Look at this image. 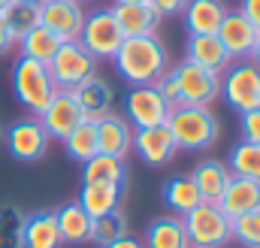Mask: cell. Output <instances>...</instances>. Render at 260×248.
<instances>
[{
  "mask_svg": "<svg viewBox=\"0 0 260 248\" xmlns=\"http://www.w3.org/2000/svg\"><path fill=\"white\" fill-rule=\"evenodd\" d=\"M124 109H127V118L136 127H154V124H167L173 106L160 97V91L154 85H133L127 91V100H124Z\"/></svg>",
  "mask_w": 260,
  "mask_h": 248,
  "instance_id": "9c48e42d",
  "label": "cell"
},
{
  "mask_svg": "<svg viewBox=\"0 0 260 248\" xmlns=\"http://www.w3.org/2000/svg\"><path fill=\"white\" fill-rule=\"evenodd\" d=\"M37 118L43 124V130L49 133V139H64L76 124L85 121V115H82V109H79L73 91H61V88L55 91V97L49 100V106H46Z\"/></svg>",
  "mask_w": 260,
  "mask_h": 248,
  "instance_id": "5bb4252c",
  "label": "cell"
},
{
  "mask_svg": "<svg viewBox=\"0 0 260 248\" xmlns=\"http://www.w3.org/2000/svg\"><path fill=\"white\" fill-rule=\"evenodd\" d=\"M79 206L91 218H103V215L121 209V185H85Z\"/></svg>",
  "mask_w": 260,
  "mask_h": 248,
  "instance_id": "4316f807",
  "label": "cell"
},
{
  "mask_svg": "<svg viewBox=\"0 0 260 248\" xmlns=\"http://www.w3.org/2000/svg\"><path fill=\"white\" fill-rule=\"evenodd\" d=\"M55 221H58V230H61V239L64 242L82 245V242L91 239V215L79 203H64L55 212Z\"/></svg>",
  "mask_w": 260,
  "mask_h": 248,
  "instance_id": "484cf974",
  "label": "cell"
},
{
  "mask_svg": "<svg viewBox=\"0 0 260 248\" xmlns=\"http://www.w3.org/2000/svg\"><path fill=\"white\" fill-rule=\"evenodd\" d=\"M173 76H176V85H179L182 106H209L212 100L221 97V76L197 67L188 58L179 67H173Z\"/></svg>",
  "mask_w": 260,
  "mask_h": 248,
  "instance_id": "ba28073f",
  "label": "cell"
},
{
  "mask_svg": "<svg viewBox=\"0 0 260 248\" xmlns=\"http://www.w3.org/2000/svg\"><path fill=\"white\" fill-rule=\"evenodd\" d=\"M233 239L242 248H260V209L233 218Z\"/></svg>",
  "mask_w": 260,
  "mask_h": 248,
  "instance_id": "836d02e7",
  "label": "cell"
},
{
  "mask_svg": "<svg viewBox=\"0 0 260 248\" xmlns=\"http://www.w3.org/2000/svg\"><path fill=\"white\" fill-rule=\"evenodd\" d=\"M27 3H37V6H40V3H46V0H27Z\"/></svg>",
  "mask_w": 260,
  "mask_h": 248,
  "instance_id": "f6af8a7d",
  "label": "cell"
},
{
  "mask_svg": "<svg viewBox=\"0 0 260 248\" xmlns=\"http://www.w3.org/2000/svg\"><path fill=\"white\" fill-rule=\"evenodd\" d=\"M251 61L260 67V34H257V43H254V49H251Z\"/></svg>",
  "mask_w": 260,
  "mask_h": 248,
  "instance_id": "60d3db41",
  "label": "cell"
},
{
  "mask_svg": "<svg viewBox=\"0 0 260 248\" xmlns=\"http://www.w3.org/2000/svg\"><path fill=\"white\" fill-rule=\"evenodd\" d=\"M164 203H167L170 215H179V218H185L191 209H197V206L203 203V197H200V191H197L191 173H188V176H173V179H167V185H164Z\"/></svg>",
  "mask_w": 260,
  "mask_h": 248,
  "instance_id": "d4e9b609",
  "label": "cell"
},
{
  "mask_svg": "<svg viewBox=\"0 0 260 248\" xmlns=\"http://www.w3.org/2000/svg\"><path fill=\"white\" fill-rule=\"evenodd\" d=\"M227 6L221 0H188L182 9L188 34H218V24L224 18Z\"/></svg>",
  "mask_w": 260,
  "mask_h": 248,
  "instance_id": "7402d4cb",
  "label": "cell"
},
{
  "mask_svg": "<svg viewBox=\"0 0 260 248\" xmlns=\"http://www.w3.org/2000/svg\"><path fill=\"white\" fill-rule=\"evenodd\" d=\"M79 43H82L94 58L112 61L115 52H118L121 43H124V34H121V27H118V21H115L112 9H94L91 15H85Z\"/></svg>",
  "mask_w": 260,
  "mask_h": 248,
  "instance_id": "52a82bcc",
  "label": "cell"
},
{
  "mask_svg": "<svg viewBox=\"0 0 260 248\" xmlns=\"http://www.w3.org/2000/svg\"><path fill=\"white\" fill-rule=\"evenodd\" d=\"M15 46H18V52H21L24 58L40 61V64H49L52 58H55V52L61 49V40H58L49 27L37 24V27H34V30H27Z\"/></svg>",
  "mask_w": 260,
  "mask_h": 248,
  "instance_id": "83f0119b",
  "label": "cell"
},
{
  "mask_svg": "<svg viewBox=\"0 0 260 248\" xmlns=\"http://www.w3.org/2000/svg\"><path fill=\"white\" fill-rule=\"evenodd\" d=\"M15 46V40H12V34H9V27L3 24V18H0V55H6L9 49Z\"/></svg>",
  "mask_w": 260,
  "mask_h": 248,
  "instance_id": "ab89813d",
  "label": "cell"
},
{
  "mask_svg": "<svg viewBox=\"0 0 260 248\" xmlns=\"http://www.w3.org/2000/svg\"><path fill=\"white\" fill-rule=\"evenodd\" d=\"M82 182L85 185H121L127 182V167L124 158H112V154H94L91 161L82 164Z\"/></svg>",
  "mask_w": 260,
  "mask_h": 248,
  "instance_id": "cb8c5ba5",
  "label": "cell"
},
{
  "mask_svg": "<svg viewBox=\"0 0 260 248\" xmlns=\"http://www.w3.org/2000/svg\"><path fill=\"white\" fill-rule=\"evenodd\" d=\"M221 97L236 109L239 115L260 106V67L251 58L227 67V76L221 79Z\"/></svg>",
  "mask_w": 260,
  "mask_h": 248,
  "instance_id": "5b68a950",
  "label": "cell"
},
{
  "mask_svg": "<svg viewBox=\"0 0 260 248\" xmlns=\"http://www.w3.org/2000/svg\"><path fill=\"white\" fill-rule=\"evenodd\" d=\"M239 127H242V139L248 142H260V106L257 109H248L239 115Z\"/></svg>",
  "mask_w": 260,
  "mask_h": 248,
  "instance_id": "d590c367",
  "label": "cell"
},
{
  "mask_svg": "<svg viewBox=\"0 0 260 248\" xmlns=\"http://www.w3.org/2000/svg\"><path fill=\"white\" fill-rule=\"evenodd\" d=\"M167 127L176 139L179 148L200 151V148H212L218 142V118L209 106H173Z\"/></svg>",
  "mask_w": 260,
  "mask_h": 248,
  "instance_id": "7a4b0ae2",
  "label": "cell"
},
{
  "mask_svg": "<svg viewBox=\"0 0 260 248\" xmlns=\"http://www.w3.org/2000/svg\"><path fill=\"white\" fill-rule=\"evenodd\" d=\"M3 136H6V130H3V124H0V142H3Z\"/></svg>",
  "mask_w": 260,
  "mask_h": 248,
  "instance_id": "ee69618b",
  "label": "cell"
},
{
  "mask_svg": "<svg viewBox=\"0 0 260 248\" xmlns=\"http://www.w3.org/2000/svg\"><path fill=\"white\" fill-rule=\"evenodd\" d=\"M257 27L239 12V9H227L221 24H218V40L224 43V49L230 52L233 61H245L251 58V49L257 43Z\"/></svg>",
  "mask_w": 260,
  "mask_h": 248,
  "instance_id": "4fadbf2b",
  "label": "cell"
},
{
  "mask_svg": "<svg viewBox=\"0 0 260 248\" xmlns=\"http://www.w3.org/2000/svg\"><path fill=\"white\" fill-rule=\"evenodd\" d=\"M130 148H133L148 167H167V164L176 158V151H179V145H176V139H173V133H170L167 124L136 127Z\"/></svg>",
  "mask_w": 260,
  "mask_h": 248,
  "instance_id": "7c38bea8",
  "label": "cell"
},
{
  "mask_svg": "<svg viewBox=\"0 0 260 248\" xmlns=\"http://www.w3.org/2000/svg\"><path fill=\"white\" fill-rule=\"evenodd\" d=\"M9 3H12V0H0V15H3V9H6Z\"/></svg>",
  "mask_w": 260,
  "mask_h": 248,
  "instance_id": "b9f144b4",
  "label": "cell"
},
{
  "mask_svg": "<svg viewBox=\"0 0 260 248\" xmlns=\"http://www.w3.org/2000/svg\"><path fill=\"white\" fill-rule=\"evenodd\" d=\"M24 215L15 206H0V248H24Z\"/></svg>",
  "mask_w": 260,
  "mask_h": 248,
  "instance_id": "d6a6232c",
  "label": "cell"
},
{
  "mask_svg": "<svg viewBox=\"0 0 260 248\" xmlns=\"http://www.w3.org/2000/svg\"><path fill=\"white\" fill-rule=\"evenodd\" d=\"M3 139H6V145H9V154H12L15 161H24V164L40 161V158L46 154V148H49V133L43 130V124H40L37 115L15 121Z\"/></svg>",
  "mask_w": 260,
  "mask_h": 248,
  "instance_id": "8fae6325",
  "label": "cell"
},
{
  "mask_svg": "<svg viewBox=\"0 0 260 248\" xmlns=\"http://www.w3.org/2000/svg\"><path fill=\"white\" fill-rule=\"evenodd\" d=\"M64 148H67V154L76 161V164H85V161H91L100 148H97V124L94 121H79L70 133H67L64 139Z\"/></svg>",
  "mask_w": 260,
  "mask_h": 248,
  "instance_id": "f1b7e54d",
  "label": "cell"
},
{
  "mask_svg": "<svg viewBox=\"0 0 260 248\" xmlns=\"http://www.w3.org/2000/svg\"><path fill=\"white\" fill-rule=\"evenodd\" d=\"M160 18H170V15H182V9H185V3L188 0H145Z\"/></svg>",
  "mask_w": 260,
  "mask_h": 248,
  "instance_id": "8d00e7d4",
  "label": "cell"
},
{
  "mask_svg": "<svg viewBox=\"0 0 260 248\" xmlns=\"http://www.w3.org/2000/svg\"><path fill=\"white\" fill-rule=\"evenodd\" d=\"M191 179H194L203 203H218L227 182L233 179V173H230V167L224 161H200L191 170Z\"/></svg>",
  "mask_w": 260,
  "mask_h": 248,
  "instance_id": "44dd1931",
  "label": "cell"
},
{
  "mask_svg": "<svg viewBox=\"0 0 260 248\" xmlns=\"http://www.w3.org/2000/svg\"><path fill=\"white\" fill-rule=\"evenodd\" d=\"M24 248H61V230L55 221V212H37V215H24V230H21Z\"/></svg>",
  "mask_w": 260,
  "mask_h": 248,
  "instance_id": "603a6c76",
  "label": "cell"
},
{
  "mask_svg": "<svg viewBox=\"0 0 260 248\" xmlns=\"http://www.w3.org/2000/svg\"><path fill=\"white\" fill-rule=\"evenodd\" d=\"M191 248H194V245H191Z\"/></svg>",
  "mask_w": 260,
  "mask_h": 248,
  "instance_id": "7dc6e473",
  "label": "cell"
},
{
  "mask_svg": "<svg viewBox=\"0 0 260 248\" xmlns=\"http://www.w3.org/2000/svg\"><path fill=\"white\" fill-rule=\"evenodd\" d=\"M188 61H194L197 67L209 70V73H227V67L233 64L230 52L224 49V43L218 40V34H188Z\"/></svg>",
  "mask_w": 260,
  "mask_h": 248,
  "instance_id": "2e32d148",
  "label": "cell"
},
{
  "mask_svg": "<svg viewBox=\"0 0 260 248\" xmlns=\"http://www.w3.org/2000/svg\"><path fill=\"white\" fill-rule=\"evenodd\" d=\"M76 3H88V0H76Z\"/></svg>",
  "mask_w": 260,
  "mask_h": 248,
  "instance_id": "bcb514c9",
  "label": "cell"
},
{
  "mask_svg": "<svg viewBox=\"0 0 260 248\" xmlns=\"http://www.w3.org/2000/svg\"><path fill=\"white\" fill-rule=\"evenodd\" d=\"M124 233H127V218H124L121 209H115L103 218H91V239L88 242H97L103 248L109 242H115V239H121Z\"/></svg>",
  "mask_w": 260,
  "mask_h": 248,
  "instance_id": "1f68e13d",
  "label": "cell"
},
{
  "mask_svg": "<svg viewBox=\"0 0 260 248\" xmlns=\"http://www.w3.org/2000/svg\"><path fill=\"white\" fill-rule=\"evenodd\" d=\"M145 248H191L188 239V230H185V221L179 215H160L148 224L145 230Z\"/></svg>",
  "mask_w": 260,
  "mask_h": 248,
  "instance_id": "ffe728a7",
  "label": "cell"
},
{
  "mask_svg": "<svg viewBox=\"0 0 260 248\" xmlns=\"http://www.w3.org/2000/svg\"><path fill=\"white\" fill-rule=\"evenodd\" d=\"M112 61H115V70L130 85H151V82H157V76L167 73L170 55H167L164 43L154 34H148V37H124V43Z\"/></svg>",
  "mask_w": 260,
  "mask_h": 248,
  "instance_id": "6da1fadb",
  "label": "cell"
},
{
  "mask_svg": "<svg viewBox=\"0 0 260 248\" xmlns=\"http://www.w3.org/2000/svg\"><path fill=\"white\" fill-rule=\"evenodd\" d=\"M3 24L9 27V34H12V40L18 43L27 30H34L37 24H40V6L37 3H27V0H12L6 9H3Z\"/></svg>",
  "mask_w": 260,
  "mask_h": 248,
  "instance_id": "f546056e",
  "label": "cell"
},
{
  "mask_svg": "<svg viewBox=\"0 0 260 248\" xmlns=\"http://www.w3.org/2000/svg\"><path fill=\"white\" fill-rule=\"evenodd\" d=\"M157 91H160V97L170 103V106H182V97H179V85H176V76H173V70H167L164 76H157V82H151Z\"/></svg>",
  "mask_w": 260,
  "mask_h": 248,
  "instance_id": "e575fe53",
  "label": "cell"
},
{
  "mask_svg": "<svg viewBox=\"0 0 260 248\" xmlns=\"http://www.w3.org/2000/svg\"><path fill=\"white\" fill-rule=\"evenodd\" d=\"M227 167L233 176H245V179H257L260 182V142H236L230 148V158H227Z\"/></svg>",
  "mask_w": 260,
  "mask_h": 248,
  "instance_id": "4dcf8cb0",
  "label": "cell"
},
{
  "mask_svg": "<svg viewBox=\"0 0 260 248\" xmlns=\"http://www.w3.org/2000/svg\"><path fill=\"white\" fill-rule=\"evenodd\" d=\"M40 24L49 27L61 43H73L82 34L85 9L76 0H46L40 3Z\"/></svg>",
  "mask_w": 260,
  "mask_h": 248,
  "instance_id": "30bf717a",
  "label": "cell"
},
{
  "mask_svg": "<svg viewBox=\"0 0 260 248\" xmlns=\"http://www.w3.org/2000/svg\"><path fill=\"white\" fill-rule=\"evenodd\" d=\"M49 73H52V82L61 88V91H73L76 85H82L85 79H91L97 73V58L79 43H61V49L55 52V58L49 61Z\"/></svg>",
  "mask_w": 260,
  "mask_h": 248,
  "instance_id": "8992f818",
  "label": "cell"
},
{
  "mask_svg": "<svg viewBox=\"0 0 260 248\" xmlns=\"http://www.w3.org/2000/svg\"><path fill=\"white\" fill-rule=\"evenodd\" d=\"M118 3H145V0H118Z\"/></svg>",
  "mask_w": 260,
  "mask_h": 248,
  "instance_id": "7bdbcfd3",
  "label": "cell"
},
{
  "mask_svg": "<svg viewBox=\"0 0 260 248\" xmlns=\"http://www.w3.org/2000/svg\"><path fill=\"white\" fill-rule=\"evenodd\" d=\"M73 97L82 109V115L88 121H100L106 115H112V106H115V91L106 79H100L97 73L91 79H85L82 85L73 88Z\"/></svg>",
  "mask_w": 260,
  "mask_h": 248,
  "instance_id": "9a60e30c",
  "label": "cell"
},
{
  "mask_svg": "<svg viewBox=\"0 0 260 248\" xmlns=\"http://www.w3.org/2000/svg\"><path fill=\"white\" fill-rule=\"evenodd\" d=\"M103 248H145V245H142V239H136V236L124 233L121 239H115V242H109V245H103Z\"/></svg>",
  "mask_w": 260,
  "mask_h": 248,
  "instance_id": "f35d334b",
  "label": "cell"
},
{
  "mask_svg": "<svg viewBox=\"0 0 260 248\" xmlns=\"http://www.w3.org/2000/svg\"><path fill=\"white\" fill-rule=\"evenodd\" d=\"M97 124V148L100 154H112V158H124L133 145V127L121 115H106Z\"/></svg>",
  "mask_w": 260,
  "mask_h": 248,
  "instance_id": "d6986e66",
  "label": "cell"
},
{
  "mask_svg": "<svg viewBox=\"0 0 260 248\" xmlns=\"http://www.w3.org/2000/svg\"><path fill=\"white\" fill-rule=\"evenodd\" d=\"M182 221L194 248H221L233 239V218H227L218 203H200Z\"/></svg>",
  "mask_w": 260,
  "mask_h": 248,
  "instance_id": "277c9868",
  "label": "cell"
},
{
  "mask_svg": "<svg viewBox=\"0 0 260 248\" xmlns=\"http://www.w3.org/2000/svg\"><path fill=\"white\" fill-rule=\"evenodd\" d=\"M12 88H15V97L21 100V106H27L34 115H40L58 91V85L52 82L49 64L30 61L24 55H18V61L12 64Z\"/></svg>",
  "mask_w": 260,
  "mask_h": 248,
  "instance_id": "3957f363",
  "label": "cell"
},
{
  "mask_svg": "<svg viewBox=\"0 0 260 248\" xmlns=\"http://www.w3.org/2000/svg\"><path fill=\"white\" fill-rule=\"evenodd\" d=\"M109 9H112V15H115L124 37H148L160 24V15L148 3H118L115 0Z\"/></svg>",
  "mask_w": 260,
  "mask_h": 248,
  "instance_id": "ac0fdd59",
  "label": "cell"
},
{
  "mask_svg": "<svg viewBox=\"0 0 260 248\" xmlns=\"http://www.w3.org/2000/svg\"><path fill=\"white\" fill-rule=\"evenodd\" d=\"M218 206H221V212L227 218H239L245 212L260 209V182L257 179H245V176H233L224 188Z\"/></svg>",
  "mask_w": 260,
  "mask_h": 248,
  "instance_id": "e0dca14e",
  "label": "cell"
},
{
  "mask_svg": "<svg viewBox=\"0 0 260 248\" xmlns=\"http://www.w3.org/2000/svg\"><path fill=\"white\" fill-rule=\"evenodd\" d=\"M239 12L260 30V0H242V9H239Z\"/></svg>",
  "mask_w": 260,
  "mask_h": 248,
  "instance_id": "74e56055",
  "label": "cell"
}]
</instances>
